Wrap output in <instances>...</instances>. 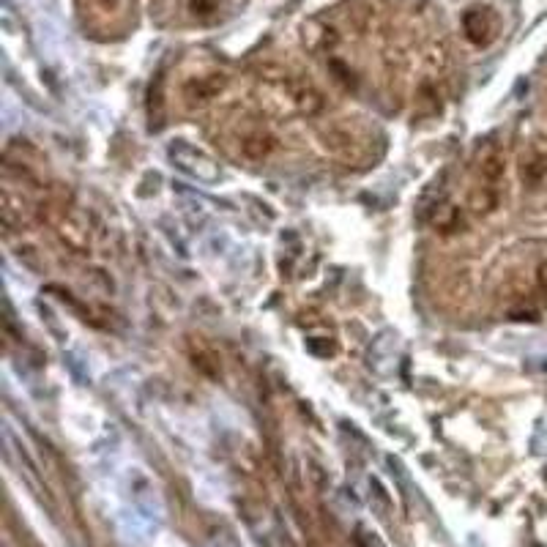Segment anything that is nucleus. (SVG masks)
Listing matches in <instances>:
<instances>
[{"mask_svg":"<svg viewBox=\"0 0 547 547\" xmlns=\"http://www.w3.org/2000/svg\"><path fill=\"white\" fill-rule=\"evenodd\" d=\"M228 88V74L222 72H206L192 74L181 83V102L189 110H203L217 99L219 93Z\"/></svg>","mask_w":547,"mask_h":547,"instance_id":"obj_1","label":"nucleus"},{"mask_svg":"<svg viewBox=\"0 0 547 547\" xmlns=\"http://www.w3.org/2000/svg\"><path fill=\"white\" fill-rule=\"evenodd\" d=\"M501 28H504L501 14L496 9H490V6H474V9H468L463 14L465 39L474 47H482V50L496 42L501 36Z\"/></svg>","mask_w":547,"mask_h":547,"instance_id":"obj_2","label":"nucleus"},{"mask_svg":"<svg viewBox=\"0 0 547 547\" xmlns=\"http://www.w3.org/2000/svg\"><path fill=\"white\" fill-rule=\"evenodd\" d=\"M238 154L249 159V162H263L274 154L277 148V137L271 135L266 126L260 124H249L244 132L238 129Z\"/></svg>","mask_w":547,"mask_h":547,"instance_id":"obj_3","label":"nucleus"},{"mask_svg":"<svg viewBox=\"0 0 547 547\" xmlns=\"http://www.w3.org/2000/svg\"><path fill=\"white\" fill-rule=\"evenodd\" d=\"M186 11L197 22H217L222 17V3L219 0H186Z\"/></svg>","mask_w":547,"mask_h":547,"instance_id":"obj_4","label":"nucleus"},{"mask_svg":"<svg viewBox=\"0 0 547 547\" xmlns=\"http://www.w3.org/2000/svg\"><path fill=\"white\" fill-rule=\"evenodd\" d=\"M547 176V156L534 154L523 159V178H526L528 184H539L542 178Z\"/></svg>","mask_w":547,"mask_h":547,"instance_id":"obj_5","label":"nucleus"},{"mask_svg":"<svg viewBox=\"0 0 547 547\" xmlns=\"http://www.w3.org/2000/svg\"><path fill=\"white\" fill-rule=\"evenodd\" d=\"M537 285H539V290H542V296H545V301H547V263L542 266V269H539Z\"/></svg>","mask_w":547,"mask_h":547,"instance_id":"obj_6","label":"nucleus"},{"mask_svg":"<svg viewBox=\"0 0 547 547\" xmlns=\"http://www.w3.org/2000/svg\"><path fill=\"white\" fill-rule=\"evenodd\" d=\"M99 3H102L104 9H115L118 6V0H99Z\"/></svg>","mask_w":547,"mask_h":547,"instance_id":"obj_7","label":"nucleus"}]
</instances>
